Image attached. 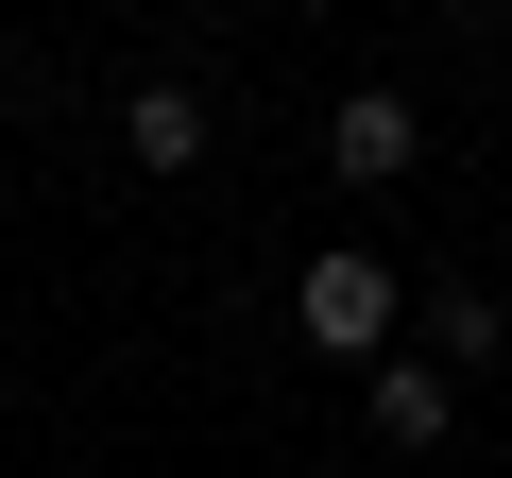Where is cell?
Returning <instances> with one entry per match:
<instances>
[{"instance_id": "cell-1", "label": "cell", "mask_w": 512, "mask_h": 478, "mask_svg": "<svg viewBox=\"0 0 512 478\" xmlns=\"http://www.w3.org/2000/svg\"><path fill=\"white\" fill-rule=\"evenodd\" d=\"M291 325H308L325 359H376V342H393V274H376V257H308V274H291Z\"/></svg>"}, {"instance_id": "cell-2", "label": "cell", "mask_w": 512, "mask_h": 478, "mask_svg": "<svg viewBox=\"0 0 512 478\" xmlns=\"http://www.w3.org/2000/svg\"><path fill=\"white\" fill-rule=\"evenodd\" d=\"M410 154H427V120H410V103H393V86H359V103H342V120H325V171H342V188H393V171H410Z\"/></svg>"}, {"instance_id": "cell-3", "label": "cell", "mask_w": 512, "mask_h": 478, "mask_svg": "<svg viewBox=\"0 0 512 478\" xmlns=\"http://www.w3.org/2000/svg\"><path fill=\"white\" fill-rule=\"evenodd\" d=\"M120 154H137V171H205V86H171V69H154V86L120 103Z\"/></svg>"}, {"instance_id": "cell-4", "label": "cell", "mask_w": 512, "mask_h": 478, "mask_svg": "<svg viewBox=\"0 0 512 478\" xmlns=\"http://www.w3.org/2000/svg\"><path fill=\"white\" fill-rule=\"evenodd\" d=\"M444 427H461L444 359H376V444H444Z\"/></svg>"}, {"instance_id": "cell-5", "label": "cell", "mask_w": 512, "mask_h": 478, "mask_svg": "<svg viewBox=\"0 0 512 478\" xmlns=\"http://www.w3.org/2000/svg\"><path fill=\"white\" fill-rule=\"evenodd\" d=\"M427 342H444V359H495V342H512V308H495V291H444V308H427Z\"/></svg>"}]
</instances>
